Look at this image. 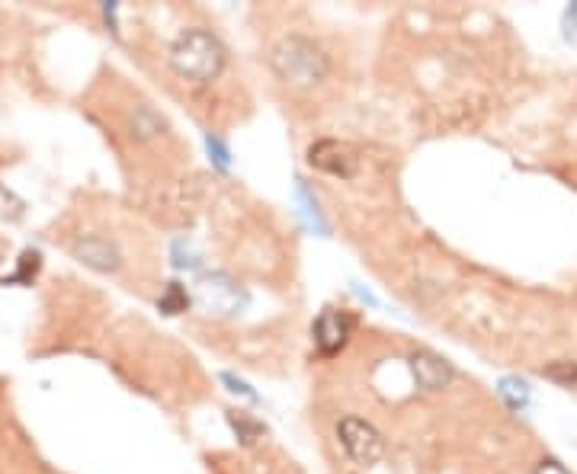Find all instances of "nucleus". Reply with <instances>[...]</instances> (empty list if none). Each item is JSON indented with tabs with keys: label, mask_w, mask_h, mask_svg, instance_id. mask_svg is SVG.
I'll use <instances>...</instances> for the list:
<instances>
[{
	"label": "nucleus",
	"mask_w": 577,
	"mask_h": 474,
	"mask_svg": "<svg viewBox=\"0 0 577 474\" xmlns=\"http://www.w3.org/2000/svg\"><path fill=\"white\" fill-rule=\"evenodd\" d=\"M270 68L283 87L299 93V97H311V93H321L331 84L334 58L318 39H311L305 33H286L273 42Z\"/></svg>",
	"instance_id": "1"
},
{
	"label": "nucleus",
	"mask_w": 577,
	"mask_h": 474,
	"mask_svg": "<svg viewBox=\"0 0 577 474\" xmlns=\"http://www.w3.org/2000/svg\"><path fill=\"white\" fill-rule=\"evenodd\" d=\"M167 65L183 84H212L228 65V52L222 39L209 33L206 26H183L167 45Z\"/></svg>",
	"instance_id": "2"
},
{
	"label": "nucleus",
	"mask_w": 577,
	"mask_h": 474,
	"mask_svg": "<svg viewBox=\"0 0 577 474\" xmlns=\"http://www.w3.org/2000/svg\"><path fill=\"white\" fill-rule=\"evenodd\" d=\"M0 474H36L33 442L26 439L20 420L13 417L10 394L0 388Z\"/></svg>",
	"instance_id": "3"
},
{
	"label": "nucleus",
	"mask_w": 577,
	"mask_h": 474,
	"mask_svg": "<svg viewBox=\"0 0 577 474\" xmlns=\"http://www.w3.org/2000/svg\"><path fill=\"white\" fill-rule=\"evenodd\" d=\"M340 442L360 465H372L382 455V439L363 420H343L340 423Z\"/></svg>",
	"instance_id": "4"
},
{
	"label": "nucleus",
	"mask_w": 577,
	"mask_h": 474,
	"mask_svg": "<svg viewBox=\"0 0 577 474\" xmlns=\"http://www.w3.org/2000/svg\"><path fill=\"white\" fill-rule=\"evenodd\" d=\"M414 375H417V385L427 388V391H440L449 385L452 378V369L446 366V362L440 356L433 353H417L414 356Z\"/></svg>",
	"instance_id": "5"
},
{
	"label": "nucleus",
	"mask_w": 577,
	"mask_h": 474,
	"mask_svg": "<svg viewBox=\"0 0 577 474\" xmlns=\"http://www.w3.org/2000/svg\"><path fill=\"white\" fill-rule=\"evenodd\" d=\"M565 26H568V36L577 42V4L568 7V13H565Z\"/></svg>",
	"instance_id": "6"
}]
</instances>
